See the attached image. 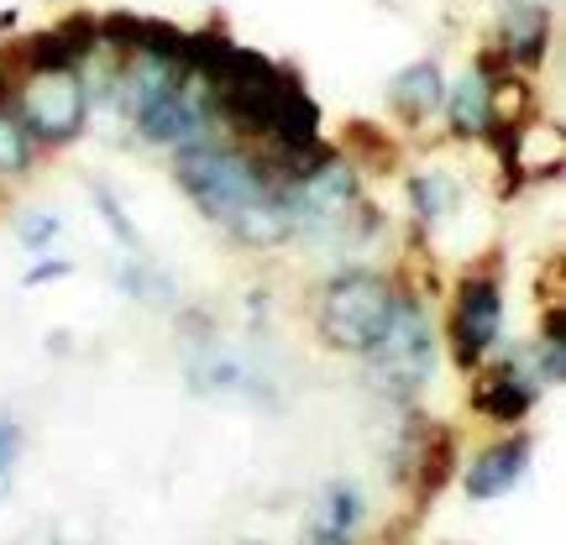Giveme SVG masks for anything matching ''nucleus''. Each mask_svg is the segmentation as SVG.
Listing matches in <instances>:
<instances>
[{
  "label": "nucleus",
  "mask_w": 566,
  "mask_h": 545,
  "mask_svg": "<svg viewBox=\"0 0 566 545\" xmlns=\"http://www.w3.org/2000/svg\"><path fill=\"white\" fill-rule=\"evenodd\" d=\"M69 268H74V263H63V258H42V263H32L27 273H21V283H27V289H38V283L69 279Z\"/></svg>",
  "instance_id": "nucleus-21"
},
{
  "label": "nucleus",
  "mask_w": 566,
  "mask_h": 545,
  "mask_svg": "<svg viewBox=\"0 0 566 545\" xmlns=\"http://www.w3.org/2000/svg\"><path fill=\"white\" fill-rule=\"evenodd\" d=\"M279 195L289 237H300L310 247H363L378 231V210L367 205L363 174L346 153H331L304 179L279 184Z\"/></svg>",
  "instance_id": "nucleus-2"
},
{
  "label": "nucleus",
  "mask_w": 566,
  "mask_h": 545,
  "mask_svg": "<svg viewBox=\"0 0 566 545\" xmlns=\"http://www.w3.org/2000/svg\"><path fill=\"white\" fill-rule=\"evenodd\" d=\"M409 205H415V226H420V231H436V226H446L462 210V189H457V179L441 174V168H420V174L409 179Z\"/></svg>",
  "instance_id": "nucleus-15"
},
{
  "label": "nucleus",
  "mask_w": 566,
  "mask_h": 545,
  "mask_svg": "<svg viewBox=\"0 0 566 545\" xmlns=\"http://www.w3.org/2000/svg\"><path fill=\"white\" fill-rule=\"evenodd\" d=\"M451 478H457V430L451 425H430L424 441H415V488H420V499L430 504Z\"/></svg>",
  "instance_id": "nucleus-14"
},
{
  "label": "nucleus",
  "mask_w": 566,
  "mask_h": 545,
  "mask_svg": "<svg viewBox=\"0 0 566 545\" xmlns=\"http://www.w3.org/2000/svg\"><path fill=\"white\" fill-rule=\"evenodd\" d=\"M84 111H90V90H84V69H53V74H27L17 90V116L32 132V142L63 147L84 132Z\"/></svg>",
  "instance_id": "nucleus-6"
},
{
  "label": "nucleus",
  "mask_w": 566,
  "mask_h": 545,
  "mask_svg": "<svg viewBox=\"0 0 566 545\" xmlns=\"http://www.w3.org/2000/svg\"><path fill=\"white\" fill-rule=\"evenodd\" d=\"M504 342V268H472L457 279L451 300V357L457 367H483Z\"/></svg>",
  "instance_id": "nucleus-5"
},
{
  "label": "nucleus",
  "mask_w": 566,
  "mask_h": 545,
  "mask_svg": "<svg viewBox=\"0 0 566 545\" xmlns=\"http://www.w3.org/2000/svg\"><path fill=\"white\" fill-rule=\"evenodd\" d=\"M367 357V384L384 388L388 399H415L430 373H436V331L424 315L420 294H394V315H388L384 336L363 352Z\"/></svg>",
  "instance_id": "nucleus-4"
},
{
  "label": "nucleus",
  "mask_w": 566,
  "mask_h": 545,
  "mask_svg": "<svg viewBox=\"0 0 566 545\" xmlns=\"http://www.w3.org/2000/svg\"><path fill=\"white\" fill-rule=\"evenodd\" d=\"M446 122L451 137H483L499 122V80H493V59H478L457 84H446Z\"/></svg>",
  "instance_id": "nucleus-8"
},
{
  "label": "nucleus",
  "mask_w": 566,
  "mask_h": 545,
  "mask_svg": "<svg viewBox=\"0 0 566 545\" xmlns=\"http://www.w3.org/2000/svg\"><path fill=\"white\" fill-rule=\"evenodd\" d=\"M90 195H95V205H101V221L111 226V237L122 242L126 258H147V242H142V231H137V226H132V216L122 210V200H116V195H111L105 184H95Z\"/></svg>",
  "instance_id": "nucleus-18"
},
{
  "label": "nucleus",
  "mask_w": 566,
  "mask_h": 545,
  "mask_svg": "<svg viewBox=\"0 0 566 545\" xmlns=\"http://www.w3.org/2000/svg\"><path fill=\"white\" fill-rule=\"evenodd\" d=\"M441 101H446V74H441V63H430V59L399 69L394 84H388V105H394L409 126L430 122V116L441 111Z\"/></svg>",
  "instance_id": "nucleus-13"
},
{
  "label": "nucleus",
  "mask_w": 566,
  "mask_h": 545,
  "mask_svg": "<svg viewBox=\"0 0 566 545\" xmlns=\"http://www.w3.org/2000/svg\"><path fill=\"white\" fill-rule=\"evenodd\" d=\"M63 231V221L59 216H53V210H21L17 216V242L27 247V252H48V247H53V237H59Z\"/></svg>",
  "instance_id": "nucleus-19"
},
{
  "label": "nucleus",
  "mask_w": 566,
  "mask_h": 545,
  "mask_svg": "<svg viewBox=\"0 0 566 545\" xmlns=\"http://www.w3.org/2000/svg\"><path fill=\"white\" fill-rule=\"evenodd\" d=\"M174 184L189 195V205L200 210L205 221L231 231L242 247L289 242L283 195L258 153H242L231 142L195 137L184 147H174Z\"/></svg>",
  "instance_id": "nucleus-1"
},
{
  "label": "nucleus",
  "mask_w": 566,
  "mask_h": 545,
  "mask_svg": "<svg viewBox=\"0 0 566 545\" xmlns=\"http://www.w3.org/2000/svg\"><path fill=\"white\" fill-rule=\"evenodd\" d=\"M535 399H541V388L530 384V373L520 367V357L488 367L483 378L472 384V409L493 425H520L530 409H535Z\"/></svg>",
  "instance_id": "nucleus-9"
},
{
  "label": "nucleus",
  "mask_w": 566,
  "mask_h": 545,
  "mask_svg": "<svg viewBox=\"0 0 566 545\" xmlns=\"http://www.w3.org/2000/svg\"><path fill=\"white\" fill-rule=\"evenodd\" d=\"M116 283H122V294H132V300H142V304H174V279L158 273L147 258L116 263Z\"/></svg>",
  "instance_id": "nucleus-16"
},
{
  "label": "nucleus",
  "mask_w": 566,
  "mask_h": 545,
  "mask_svg": "<svg viewBox=\"0 0 566 545\" xmlns=\"http://www.w3.org/2000/svg\"><path fill=\"white\" fill-rule=\"evenodd\" d=\"M101 53V32H95V17H69L53 32H38V38L17 42V63L21 74H53V69H84V63Z\"/></svg>",
  "instance_id": "nucleus-7"
},
{
  "label": "nucleus",
  "mask_w": 566,
  "mask_h": 545,
  "mask_svg": "<svg viewBox=\"0 0 566 545\" xmlns=\"http://www.w3.org/2000/svg\"><path fill=\"white\" fill-rule=\"evenodd\" d=\"M499 27H504V59L520 69H535L546 59L551 17L546 0H499Z\"/></svg>",
  "instance_id": "nucleus-12"
},
{
  "label": "nucleus",
  "mask_w": 566,
  "mask_h": 545,
  "mask_svg": "<svg viewBox=\"0 0 566 545\" xmlns=\"http://www.w3.org/2000/svg\"><path fill=\"white\" fill-rule=\"evenodd\" d=\"M32 147H38V142L21 126V116L0 105V174H27V168H32Z\"/></svg>",
  "instance_id": "nucleus-17"
},
{
  "label": "nucleus",
  "mask_w": 566,
  "mask_h": 545,
  "mask_svg": "<svg viewBox=\"0 0 566 545\" xmlns=\"http://www.w3.org/2000/svg\"><path fill=\"white\" fill-rule=\"evenodd\" d=\"M394 283L373 268H346L315 294V336L331 352L363 357L367 346L384 336L388 315H394Z\"/></svg>",
  "instance_id": "nucleus-3"
},
{
  "label": "nucleus",
  "mask_w": 566,
  "mask_h": 545,
  "mask_svg": "<svg viewBox=\"0 0 566 545\" xmlns=\"http://www.w3.org/2000/svg\"><path fill=\"white\" fill-rule=\"evenodd\" d=\"M367 520L363 493L352 483H331L321 488V499L310 509V525H304V545H352L357 530Z\"/></svg>",
  "instance_id": "nucleus-11"
},
{
  "label": "nucleus",
  "mask_w": 566,
  "mask_h": 545,
  "mask_svg": "<svg viewBox=\"0 0 566 545\" xmlns=\"http://www.w3.org/2000/svg\"><path fill=\"white\" fill-rule=\"evenodd\" d=\"M17 457H21V425L11 420V415H0V483L11 478Z\"/></svg>",
  "instance_id": "nucleus-20"
},
{
  "label": "nucleus",
  "mask_w": 566,
  "mask_h": 545,
  "mask_svg": "<svg viewBox=\"0 0 566 545\" xmlns=\"http://www.w3.org/2000/svg\"><path fill=\"white\" fill-rule=\"evenodd\" d=\"M530 457H535V441H530V436H504L499 446L478 451V462L467 467V478H462L467 499H478V504L504 499L509 488H514L530 472Z\"/></svg>",
  "instance_id": "nucleus-10"
}]
</instances>
